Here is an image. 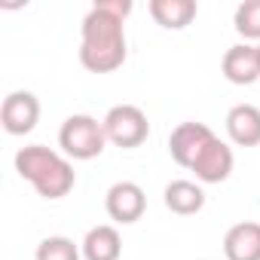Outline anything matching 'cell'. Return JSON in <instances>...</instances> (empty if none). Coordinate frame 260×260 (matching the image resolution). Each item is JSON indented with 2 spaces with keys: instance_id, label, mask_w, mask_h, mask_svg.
Masks as SVG:
<instances>
[{
  "instance_id": "1",
  "label": "cell",
  "mask_w": 260,
  "mask_h": 260,
  "mask_svg": "<svg viewBox=\"0 0 260 260\" xmlns=\"http://www.w3.org/2000/svg\"><path fill=\"white\" fill-rule=\"evenodd\" d=\"M132 13L128 0H98L83 19L80 64L92 74H113L128 55L125 43V16Z\"/></svg>"
},
{
  "instance_id": "2",
  "label": "cell",
  "mask_w": 260,
  "mask_h": 260,
  "mask_svg": "<svg viewBox=\"0 0 260 260\" xmlns=\"http://www.w3.org/2000/svg\"><path fill=\"white\" fill-rule=\"evenodd\" d=\"M16 172L43 196V199H61L74 190L77 172L71 159L58 150H49L43 144H28L16 153Z\"/></svg>"
},
{
  "instance_id": "3",
  "label": "cell",
  "mask_w": 260,
  "mask_h": 260,
  "mask_svg": "<svg viewBox=\"0 0 260 260\" xmlns=\"http://www.w3.org/2000/svg\"><path fill=\"white\" fill-rule=\"evenodd\" d=\"M107 135H104V122H98L89 113H74L61 122L58 128V147L68 159H95L104 153Z\"/></svg>"
},
{
  "instance_id": "4",
  "label": "cell",
  "mask_w": 260,
  "mask_h": 260,
  "mask_svg": "<svg viewBox=\"0 0 260 260\" xmlns=\"http://www.w3.org/2000/svg\"><path fill=\"white\" fill-rule=\"evenodd\" d=\"M104 135L110 144L122 147V150H135L147 141L150 135V122H147V113L135 104H116L104 113Z\"/></svg>"
},
{
  "instance_id": "5",
  "label": "cell",
  "mask_w": 260,
  "mask_h": 260,
  "mask_svg": "<svg viewBox=\"0 0 260 260\" xmlns=\"http://www.w3.org/2000/svg\"><path fill=\"white\" fill-rule=\"evenodd\" d=\"M0 122H4L7 135H28L34 132V125L40 122V98L34 92L16 89L4 98L0 107Z\"/></svg>"
},
{
  "instance_id": "6",
  "label": "cell",
  "mask_w": 260,
  "mask_h": 260,
  "mask_svg": "<svg viewBox=\"0 0 260 260\" xmlns=\"http://www.w3.org/2000/svg\"><path fill=\"white\" fill-rule=\"evenodd\" d=\"M214 138H217V135L211 132L205 122H181L175 132L169 135V153H172V159H175L181 169H193L196 156H199Z\"/></svg>"
},
{
  "instance_id": "7",
  "label": "cell",
  "mask_w": 260,
  "mask_h": 260,
  "mask_svg": "<svg viewBox=\"0 0 260 260\" xmlns=\"http://www.w3.org/2000/svg\"><path fill=\"white\" fill-rule=\"evenodd\" d=\"M104 208H107L110 220H116V223H135L144 217L147 196H144L141 184H135V181H116L104 196Z\"/></svg>"
},
{
  "instance_id": "8",
  "label": "cell",
  "mask_w": 260,
  "mask_h": 260,
  "mask_svg": "<svg viewBox=\"0 0 260 260\" xmlns=\"http://www.w3.org/2000/svg\"><path fill=\"white\" fill-rule=\"evenodd\" d=\"M233 166H236V156H233V147L220 138H214L193 162V175L199 184H223L230 175H233Z\"/></svg>"
},
{
  "instance_id": "9",
  "label": "cell",
  "mask_w": 260,
  "mask_h": 260,
  "mask_svg": "<svg viewBox=\"0 0 260 260\" xmlns=\"http://www.w3.org/2000/svg\"><path fill=\"white\" fill-rule=\"evenodd\" d=\"M220 71L223 77L233 83V86H251L260 80V64H257V46H248V43H236L223 52V61H220Z\"/></svg>"
},
{
  "instance_id": "10",
  "label": "cell",
  "mask_w": 260,
  "mask_h": 260,
  "mask_svg": "<svg viewBox=\"0 0 260 260\" xmlns=\"http://www.w3.org/2000/svg\"><path fill=\"white\" fill-rule=\"evenodd\" d=\"M226 135L236 147H257L260 144V107L257 104H236L226 113Z\"/></svg>"
},
{
  "instance_id": "11",
  "label": "cell",
  "mask_w": 260,
  "mask_h": 260,
  "mask_svg": "<svg viewBox=\"0 0 260 260\" xmlns=\"http://www.w3.org/2000/svg\"><path fill=\"white\" fill-rule=\"evenodd\" d=\"M223 254L226 260H260V223H233L223 236Z\"/></svg>"
},
{
  "instance_id": "12",
  "label": "cell",
  "mask_w": 260,
  "mask_h": 260,
  "mask_svg": "<svg viewBox=\"0 0 260 260\" xmlns=\"http://www.w3.org/2000/svg\"><path fill=\"white\" fill-rule=\"evenodd\" d=\"M162 202L172 214H181V217H190V214H199L205 208V190L202 184L196 181H172L166 190H162Z\"/></svg>"
},
{
  "instance_id": "13",
  "label": "cell",
  "mask_w": 260,
  "mask_h": 260,
  "mask_svg": "<svg viewBox=\"0 0 260 260\" xmlns=\"http://www.w3.org/2000/svg\"><path fill=\"white\" fill-rule=\"evenodd\" d=\"M83 248V260H119L122 257V239L119 230L110 223H98L86 233V239L80 242Z\"/></svg>"
},
{
  "instance_id": "14",
  "label": "cell",
  "mask_w": 260,
  "mask_h": 260,
  "mask_svg": "<svg viewBox=\"0 0 260 260\" xmlns=\"http://www.w3.org/2000/svg\"><path fill=\"white\" fill-rule=\"evenodd\" d=\"M147 10H150L153 22L166 31H184L199 13L196 0H150Z\"/></svg>"
},
{
  "instance_id": "15",
  "label": "cell",
  "mask_w": 260,
  "mask_h": 260,
  "mask_svg": "<svg viewBox=\"0 0 260 260\" xmlns=\"http://www.w3.org/2000/svg\"><path fill=\"white\" fill-rule=\"evenodd\" d=\"M37 260H80L83 257V248L68 239V236H46L40 245H37Z\"/></svg>"
},
{
  "instance_id": "16",
  "label": "cell",
  "mask_w": 260,
  "mask_h": 260,
  "mask_svg": "<svg viewBox=\"0 0 260 260\" xmlns=\"http://www.w3.org/2000/svg\"><path fill=\"white\" fill-rule=\"evenodd\" d=\"M233 25L245 40L260 43V0H245V4H239L236 16H233Z\"/></svg>"
},
{
  "instance_id": "17",
  "label": "cell",
  "mask_w": 260,
  "mask_h": 260,
  "mask_svg": "<svg viewBox=\"0 0 260 260\" xmlns=\"http://www.w3.org/2000/svg\"><path fill=\"white\" fill-rule=\"evenodd\" d=\"M257 64H260V43H257Z\"/></svg>"
}]
</instances>
